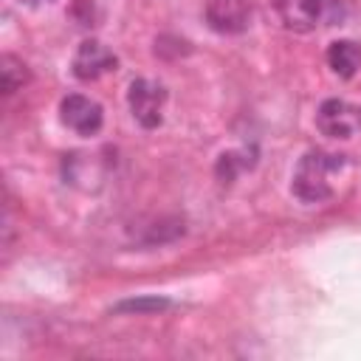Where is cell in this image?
<instances>
[{"label": "cell", "mask_w": 361, "mask_h": 361, "mask_svg": "<svg viewBox=\"0 0 361 361\" xmlns=\"http://www.w3.org/2000/svg\"><path fill=\"white\" fill-rule=\"evenodd\" d=\"M347 166L344 155L336 152H324V149H310L299 158L296 169H293V180H290V192L302 200V203H324L327 197H333L336 183L333 178Z\"/></svg>", "instance_id": "6da1fadb"}, {"label": "cell", "mask_w": 361, "mask_h": 361, "mask_svg": "<svg viewBox=\"0 0 361 361\" xmlns=\"http://www.w3.org/2000/svg\"><path fill=\"white\" fill-rule=\"evenodd\" d=\"M274 11L288 31L307 34L344 17L341 0H274Z\"/></svg>", "instance_id": "7a4b0ae2"}, {"label": "cell", "mask_w": 361, "mask_h": 361, "mask_svg": "<svg viewBox=\"0 0 361 361\" xmlns=\"http://www.w3.org/2000/svg\"><path fill=\"white\" fill-rule=\"evenodd\" d=\"M127 104L133 118L144 130H155L164 121V104H166V87L155 79H133L127 87Z\"/></svg>", "instance_id": "3957f363"}, {"label": "cell", "mask_w": 361, "mask_h": 361, "mask_svg": "<svg viewBox=\"0 0 361 361\" xmlns=\"http://www.w3.org/2000/svg\"><path fill=\"white\" fill-rule=\"evenodd\" d=\"M316 127L327 138H353L361 133V104L347 99H324L316 110Z\"/></svg>", "instance_id": "277c9868"}, {"label": "cell", "mask_w": 361, "mask_h": 361, "mask_svg": "<svg viewBox=\"0 0 361 361\" xmlns=\"http://www.w3.org/2000/svg\"><path fill=\"white\" fill-rule=\"evenodd\" d=\"M59 118H62L65 127H71L79 135H96L104 124L102 104L82 96V93H68L59 102Z\"/></svg>", "instance_id": "5b68a950"}, {"label": "cell", "mask_w": 361, "mask_h": 361, "mask_svg": "<svg viewBox=\"0 0 361 361\" xmlns=\"http://www.w3.org/2000/svg\"><path fill=\"white\" fill-rule=\"evenodd\" d=\"M116 65H118V56H116L104 42H99V39H85V42H79V48H76V54H73L71 71H73L76 79L93 82V79H99L102 73L116 71Z\"/></svg>", "instance_id": "8992f818"}, {"label": "cell", "mask_w": 361, "mask_h": 361, "mask_svg": "<svg viewBox=\"0 0 361 361\" xmlns=\"http://www.w3.org/2000/svg\"><path fill=\"white\" fill-rule=\"evenodd\" d=\"M251 3L248 0H209L206 3V23L217 34H240L248 28Z\"/></svg>", "instance_id": "52a82bcc"}, {"label": "cell", "mask_w": 361, "mask_h": 361, "mask_svg": "<svg viewBox=\"0 0 361 361\" xmlns=\"http://www.w3.org/2000/svg\"><path fill=\"white\" fill-rule=\"evenodd\" d=\"M327 65L336 76L353 79L361 71V42L355 39H336L327 48Z\"/></svg>", "instance_id": "ba28073f"}, {"label": "cell", "mask_w": 361, "mask_h": 361, "mask_svg": "<svg viewBox=\"0 0 361 361\" xmlns=\"http://www.w3.org/2000/svg\"><path fill=\"white\" fill-rule=\"evenodd\" d=\"M28 79H31V73H28V68H25L23 59H17L11 54H3L0 56V90H3V96H11Z\"/></svg>", "instance_id": "9c48e42d"}, {"label": "cell", "mask_w": 361, "mask_h": 361, "mask_svg": "<svg viewBox=\"0 0 361 361\" xmlns=\"http://www.w3.org/2000/svg\"><path fill=\"white\" fill-rule=\"evenodd\" d=\"M254 166V149H231V152H223L217 158V178L220 180H234L237 172L243 169H251Z\"/></svg>", "instance_id": "30bf717a"}, {"label": "cell", "mask_w": 361, "mask_h": 361, "mask_svg": "<svg viewBox=\"0 0 361 361\" xmlns=\"http://www.w3.org/2000/svg\"><path fill=\"white\" fill-rule=\"evenodd\" d=\"M169 305L172 302L164 296H135L113 305V313H158V310H166Z\"/></svg>", "instance_id": "8fae6325"}, {"label": "cell", "mask_w": 361, "mask_h": 361, "mask_svg": "<svg viewBox=\"0 0 361 361\" xmlns=\"http://www.w3.org/2000/svg\"><path fill=\"white\" fill-rule=\"evenodd\" d=\"M20 3H25V6H42V3H54V0H20Z\"/></svg>", "instance_id": "7c38bea8"}]
</instances>
